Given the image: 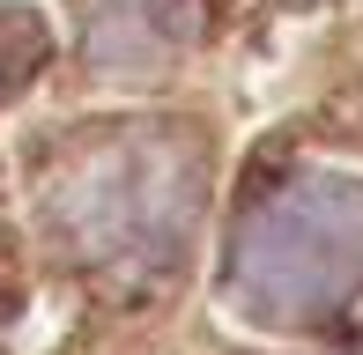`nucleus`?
I'll return each mask as SVG.
<instances>
[{
	"label": "nucleus",
	"instance_id": "f257e3e1",
	"mask_svg": "<svg viewBox=\"0 0 363 355\" xmlns=\"http://www.w3.org/2000/svg\"><path fill=\"white\" fill-rule=\"evenodd\" d=\"M208 192V149L186 126H104L45 178V230L82 274L148 281L186 252Z\"/></svg>",
	"mask_w": 363,
	"mask_h": 355
},
{
	"label": "nucleus",
	"instance_id": "f03ea898",
	"mask_svg": "<svg viewBox=\"0 0 363 355\" xmlns=\"http://www.w3.org/2000/svg\"><path fill=\"white\" fill-rule=\"evenodd\" d=\"M363 289V178L296 170L252 192L230 222L223 296L252 326L296 333L334 318Z\"/></svg>",
	"mask_w": 363,
	"mask_h": 355
},
{
	"label": "nucleus",
	"instance_id": "7ed1b4c3",
	"mask_svg": "<svg viewBox=\"0 0 363 355\" xmlns=\"http://www.w3.org/2000/svg\"><path fill=\"white\" fill-rule=\"evenodd\" d=\"M201 30V0H82V59L96 74H156Z\"/></svg>",
	"mask_w": 363,
	"mask_h": 355
},
{
	"label": "nucleus",
	"instance_id": "20e7f679",
	"mask_svg": "<svg viewBox=\"0 0 363 355\" xmlns=\"http://www.w3.org/2000/svg\"><path fill=\"white\" fill-rule=\"evenodd\" d=\"M45 59V23L15 0H0V96H15Z\"/></svg>",
	"mask_w": 363,
	"mask_h": 355
}]
</instances>
